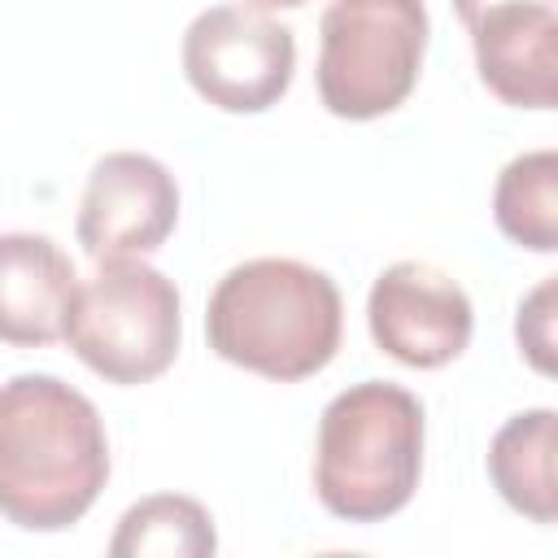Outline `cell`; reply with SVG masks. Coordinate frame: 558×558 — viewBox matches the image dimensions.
Wrapping results in <instances>:
<instances>
[{
    "label": "cell",
    "mask_w": 558,
    "mask_h": 558,
    "mask_svg": "<svg viewBox=\"0 0 558 558\" xmlns=\"http://www.w3.org/2000/svg\"><path fill=\"white\" fill-rule=\"evenodd\" d=\"M109 480L100 410L57 375L0 384V514L26 532L78 523Z\"/></svg>",
    "instance_id": "obj_1"
},
{
    "label": "cell",
    "mask_w": 558,
    "mask_h": 558,
    "mask_svg": "<svg viewBox=\"0 0 558 558\" xmlns=\"http://www.w3.org/2000/svg\"><path fill=\"white\" fill-rule=\"evenodd\" d=\"M344 331V305L331 275L296 257H253L231 266L209 292V349L253 375L296 384L318 375Z\"/></svg>",
    "instance_id": "obj_2"
},
{
    "label": "cell",
    "mask_w": 558,
    "mask_h": 558,
    "mask_svg": "<svg viewBox=\"0 0 558 558\" xmlns=\"http://www.w3.org/2000/svg\"><path fill=\"white\" fill-rule=\"evenodd\" d=\"M423 471V405L410 388L362 379L318 418L314 493L344 523H379L410 506Z\"/></svg>",
    "instance_id": "obj_3"
},
{
    "label": "cell",
    "mask_w": 558,
    "mask_h": 558,
    "mask_svg": "<svg viewBox=\"0 0 558 558\" xmlns=\"http://www.w3.org/2000/svg\"><path fill=\"white\" fill-rule=\"evenodd\" d=\"M61 340L100 379L122 388L148 384L179 357V288L140 257L100 262V270L74 288Z\"/></svg>",
    "instance_id": "obj_4"
},
{
    "label": "cell",
    "mask_w": 558,
    "mask_h": 558,
    "mask_svg": "<svg viewBox=\"0 0 558 558\" xmlns=\"http://www.w3.org/2000/svg\"><path fill=\"white\" fill-rule=\"evenodd\" d=\"M318 35V100L336 118L371 122L414 92L432 22L423 0H331Z\"/></svg>",
    "instance_id": "obj_5"
},
{
    "label": "cell",
    "mask_w": 558,
    "mask_h": 558,
    "mask_svg": "<svg viewBox=\"0 0 558 558\" xmlns=\"http://www.w3.org/2000/svg\"><path fill=\"white\" fill-rule=\"evenodd\" d=\"M296 70V39L253 4H214L183 31V74L222 113H266Z\"/></svg>",
    "instance_id": "obj_6"
},
{
    "label": "cell",
    "mask_w": 558,
    "mask_h": 558,
    "mask_svg": "<svg viewBox=\"0 0 558 558\" xmlns=\"http://www.w3.org/2000/svg\"><path fill=\"white\" fill-rule=\"evenodd\" d=\"M366 323L379 353L401 366L436 371L462 357L475 331L471 296L453 275L427 262H392L366 296Z\"/></svg>",
    "instance_id": "obj_7"
},
{
    "label": "cell",
    "mask_w": 558,
    "mask_h": 558,
    "mask_svg": "<svg viewBox=\"0 0 558 558\" xmlns=\"http://www.w3.org/2000/svg\"><path fill=\"white\" fill-rule=\"evenodd\" d=\"M179 222V183L148 153H105L78 201V244L92 262L157 253Z\"/></svg>",
    "instance_id": "obj_8"
},
{
    "label": "cell",
    "mask_w": 558,
    "mask_h": 558,
    "mask_svg": "<svg viewBox=\"0 0 558 558\" xmlns=\"http://www.w3.org/2000/svg\"><path fill=\"white\" fill-rule=\"evenodd\" d=\"M480 83L514 109L558 105V9L554 4H501L471 26Z\"/></svg>",
    "instance_id": "obj_9"
},
{
    "label": "cell",
    "mask_w": 558,
    "mask_h": 558,
    "mask_svg": "<svg viewBox=\"0 0 558 558\" xmlns=\"http://www.w3.org/2000/svg\"><path fill=\"white\" fill-rule=\"evenodd\" d=\"M78 275L57 240L35 231L0 235V344L44 349L61 340Z\"/></svg>",
    "instance_id": "obj_10"
},
{
    "label": "cell",
    "mask_w": 558,
    "mask_h": 558,
    "mask_svg": "<svg viewBox=\"0 0 558 558\" xmlns=\"http://www.w3.org/2000/svg\"><path fill=\"white\" fill-rule=\"evenodd\" d=\"M554 449H558V414L549 405L523 410L506 418L488 445V480L510 510L532 523H554L558 514V480H554Z\"/></svg>",
    "instance_id": "obj_11"
},
{
    "label": "cell",
    "mask_w": 558,
    "mask_h": 558,
    "mask_svg": "<svg viewBox=\"0 0 558 558\" xmlns=\"http://www.w3.org/2000/svg\"><path fill=\"white\" fill-rule=\"evenodd\" d=\"M218 549L209 510L183 493H157L135 501L109 541L113 558H205Z\"/></svg>",
    "instance_id": "obj_12"
},
{
    "label": "cell",
    "mask_w": 558,
    "mask_h": 558,
    "mask_svg": "<svg viewBox=\"0 0 558 558\" xmlns=\"http://www.w3.org/2000/svg\"><path fill=\"white\" fill-rule=\"evenodd\" d=\"M493 218L506 240L532 253L558 248V153L536 148L514 157L493 187Z\"/></svg>",
    "instance_id": "obj_13"
},
{
    "label": "cell",
    "mask_w": 558,
    "mask_h": 558,
    "mask_svg": "<svg viewBox=\"0 0 558 558\" xmlns=\"http://www.w3.org/2000/svg\"><path fill=\"white\" fill-rule=\"evenodd\" d=\"M554 314H558V275H545L519 301V323H514L519 349L541 375H554Z\"/></svg>",
    "instance_id": "obj_14"
},
{
    "label": "cell",
    "mask_w": 558,
    "mask_h": 558,
    "mask_svg": "<svg viewBox=\"0 0 558 558\" xmlns=\"http://www.w3.org/2000/svg\"><path fill=\"white\" fill-rule=\"evenodd\" d=\"M501 4H554V0H453V13L462 17V26H471L480 13L501 9Z\"/></svg>",
    "instance_id": "obj_15"
},
{
    "label": "cell",
    "mask_w": 558,
    "mask_h": 558,
    "mask_svg": "<svg viewBox=\"0 0 558 558\" xmlns=\"http://www.w3.org/2000/svg\"><path fill=\"white\" fill-rule=\"evenodd\" d=\"M253 9H301L305 0H248Z\"/></svg>",
    "instance_id": "obj_16"
}]
</instances>
